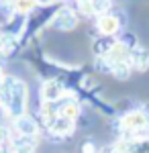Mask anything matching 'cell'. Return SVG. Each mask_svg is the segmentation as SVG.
Segmentation results:
<instances>
[{"label": "cell", "mask_w": 149, "mask_h": 153, "mask_svg": "<svg viewBox=\"0 0 149 153\" xmlns=\"http://www.w3.org/2000/svg\"><path fill=\"white\" fill-rule=\"evenodd\" d=\"M118 125H121L123 139H147L149 137V118L141 108H135L123 114Z\"/></svg>", "instance_id": "6da1fadb"}, {"label": "cell", "mask_w": 149, "mask_h": 153, "mask_svg": "<svg viewBox=\"0 0 149 153\" xmlns=\"http://www.w3.org/2000/svg\"><path fill=\"white\" fill-rule=\"evenodd\" d=\"M116 41H118V43H123V45H125V47H129V49H135V47H139L137 35H135V33H131V31H125V33H118V37H116Z\"/></svg>", "instance_id": "8fae6325"}, {"label": "cell", "mask_w": 149, "mask_h": 153, "mask_svg": "<svg viewBox=\"0 0 149 153\" xmlns=\"http://www.w3.org/2000/svg\"><path fill=\"white\" fill-rule=\"evenodd\" d=\"M12 131L14 135H27V137H37L39 131H41V125L35 117H31L29 112L23 114L19 118H12Z\"/></svg>", "instance_id": "5b68a950"}, {"label": "cell", "mask_w": 149, "mask_h": 153, "mask_svg": "<svg viewBox=\"0 0 149 153\" xmlns=\"http://www.w3.org/2000/svg\"><path fill=\"white\" fill-rule=\"evenodd\" d=\"M51 2H53V0H39V4H41V6H45V4H51Z\"/></svg>", "instance_id": "2e32d148"}, {"label": "cell", "mask_w": 149, "mask_h": 153, "mask_svg": "<svg viewBox=\"0 0 149 153\" xmlns=\"http://www.w3.org/2000/svg\"><path fill=\"white\" fill-rule=\"evenodd\" d=\"M116 45V37H106V35H100L98 39H94L92 43V51L96 57H104L110 49Z\"/></svg>", "instance_id": "ba28073f"}, {"label": "cell", "mask_w": 149, "mask_h": 153, "mask_svg": "<svg viewBox=\"0 0 149 153\" xmlns=\"http://www.w3.org/2000/svg\"><path fill=\"white\" fill-rule=\"evenodd\" d=\"M80 23V16H78V10H74L72 6H61L55 16L51 19L49 27L55 29V31H72L76 29V25Z\"/></svg>", "instance_id": "3957f363"}, {"label": "cell", "mask_w": 149, "mask_h": 153, "mask_svg": "<svg viewBox=\"0 0 149 153\" xmlns=\"http://www.w3.org/2000/svg\"><path fill=\"white\" fill-rule=\"evenodd\" d=\"M66 94H68V88L59 78H49L41 86V100L43 102H55L59 98H63Z\"/></svg>", "instance_id": "277c9868"}, {"label": "cell", "mask_w": 149, "mask_h": 153, "mask_svg": "<svg viewBox=\"0 0 149 153\" xmlns=\"http://www.w3.org/2000/svg\"><path fill=\"white\" fill-rule=\"evenodd\" d=\"M10 129H8V127H6V125H0V147H2V145H6V143L10 141Z\"/></svg>", "instance_id": "7c38bea8"}, {"label": "cell", "mask_w": 149, "mask_h": 153, "mask_svg": "<svg viewBox=\"0 0 149 153\" xmlns=\"http://www.w3.org/2000/svg\"><path fill=\"white\" fill-rule=\"evenodd\" d=\"M141 110H143V112H145V117L149 118V104H145V106H141Z\"/></svg>", "instance_id": "9a60e30c"}, {"label": "cell", "mask_w": 149, "mask_h": 153, "mask_svg": "<svg viewBox=\"0 0 149 153\" xmlns=\"http://www.w3.org/2000/svg\"><path fill=\"white\" fill-rule=\"evenodd\" d=\"M131 71L133 70V65L131 63H118V65H115L112 70H110V74L115 76L116 80H129V76H131Z\"/></svg>", "instance_id": "30bf717a"}, {"label": "cell", "mask_w": 149, "mask_h": 153, "mask_svg": "<svg viewBox=\"0 0 149 153\" xmlns=\"http://www.w3.org/2000/svg\"><path fill=\"white\" fill-rule=\"evenodd\" d=\"M123 25L125 23H123L121 12L112 10V8L96 19V29H98V33H100V35H106V37H118Z\"/></svg>", "instance_id": "7a4b0ae2"}, {"label": "cell", "mask_w": 149, "mask_h": 153, "mask_svg": "<svg viewBox=\"0 0 149 153\" xmlns=\"http://www.w3.org/2000/svg\"><path fill=\"white\" fill-rule=\"evenodd\" d=\"M4 76H6V74H4V71H2V68H0V80H2V78H4Z\"/></svg>", "instance_id": "e0dca14e"}, {"label": "cell", "mask_w": 149, "mask_h": 153, "mask_svg": "<svg viewBox=\"0 0 149 153\" xmlns=\"http://www.w3.org/2000/svg\"><path fill=\"white\" fill-rule=\"evenodd\" d=\"M12 153H35V147H14Z\"/></svg>", "instance_id": "5bb4252c"}, {"label": "cell", "mask_w": 149, "mask_h": 153, "mask_svg": "<svg viewBox=\"0 0 149 153\" xmlns=\"http://www.w3.org/2000/svg\"><path fill=\"white\" fill-rule=\"evenodd\" d=\"M10 43H12V41L8 39V35H6V33H4V31L0 29V53H6Z\"/></svg>", "instance_id": "4fadbf2b"}, {"label": "cell", "mask_w": 149, "mask_h": 153, "mask_svg": "<svg viewBox=\"0 0 149 153\" xmlns=\"http://www.w3.org/2000/svg\"><path fill=\"white\" fill-rule=\"evenodd\" d=\"M39 0H10V8L12 12H19V14H31L39 8Z\"/></svg>", "instance_id": "9c48e42d"}, {"label": "cell", "mask_w": 149, "mask_h": 153, "mask_svg": "<svg viewBox=\"0 0 149 153\" xmlns=\"http://www.w3.org/2000/svg\"><path fill=\"white\" fill-rule=\"evenodd\" d=\"M47 131H49L53 137H69V135H74V131H76V120L57 114V117L47 125Z\"/></svg>", "instance_id": "8992f818"}, {"label": "cell", "mask_w": 149, "mask_h": 153, "mask_svg": "<svg viewBox=\"0 0 149 153\" xmlns=\"http://www.w3.org/2000/svg\"><path fill=\"white\" fill-rule=\"evenodd\" d=\"M131 65L135 71H145L149 68V49L147 47H135L131 51Z\"/></svg>", "instance_id": "52a82bcc"}]
</instances>
